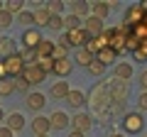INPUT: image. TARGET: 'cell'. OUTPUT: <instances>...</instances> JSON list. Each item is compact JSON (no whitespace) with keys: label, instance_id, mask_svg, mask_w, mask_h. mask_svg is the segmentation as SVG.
Returning <instances> with one entry per match:
<instances>
[{"label":"cell","instance_id":"10","mask_svg":"<svg viewBox=\"0 0 147 137\" xmlns=\"http://www.w3.org/2000/svg\"><path fill=\"white\" fill-rule=\"evenodd\" d=\"M49 125H52V130H66L69 127V115L64 110H54L49 115Z\"/></svg>","mask_w":147,"mask_h":137},{"label":"cell","instance_id":"34","mask_svg":"<svg viewBox=\"0 0 147 137\" xmlns=\"http://www.w3.org/2000/svg\"><path fill=\"white\" fill-rule=\"evenodd\" d=\"M103 71H105V66H103L100 61H93V64L88 66V74H91V76H103Z\"/></svg>","mask_w":147,"mask_h":137},{"label":"cell","instance_id":"14","mask_svg":"<svg viewBox=\"0 0 147 137\" xmlns=\"http://www.w3.org/2000/svg\"><path fill=\"white\" fill-rule=\"evenodd\" d=\"M71 68H74V61L71 59H59V61H54V68H52V74H57V76H69L71 74Z\"/></svg>","mask_w":147,"mask_h":137},{"label":"cell","instance_id":"25","mask_svg":"<svg viewBox=\"0 0 147 137\" xmlns=\"http://www.w3.org/2000/svg\"><path fill=\"white\" fill-rule=\"evenodd\" d=\"M115 79L130 81L132 79V66H130V64H115Z\"/></svg>","mask_w":147,"mask_h":137},{"label":"cell","instance_id":"6","mask_svg":"<svg viewBox=\"0 0 147 137\" xmlns=\"http://www.w3.org/2000/svg\"><path fill=\"white\" fill-rule=\"evenodd\" d=\"M22 79H25L30 86H39L44 79H47V74H44V71L37 66V64H32V66H25V71H22Z\"/></svg>","mask_w":147,"mask_h":137},{"label":"cell","instance_id":"23","mask_svg":"<svg viewBox=\"0 0 147 137\" xmlns=\"http://www.w3.org/2000/svg\"><path fill=\"white\" fill-rule=\"evenodd\" d=\"M49 10L47 7H39V10H34V27H49Z\"/></svg>","mask_w":147,"mask_h":137},{"label":"cell","instance_id":"4","mask_svg":"<svg viewBox=\"0 0 147 137\" xmlns=\"http://www.w3.org/2000/svg\"><path fill=\"white\" fill-rule=\"evenodd\" d=\"M3 64H5L7 76H10V79H17V76H22V71H25V61H22V56H20L17 52L12 54V56L3 59Z\"/></svg>","mask_w":147,"mask_h":137},{"label":"cell","instance_id":"18","mask_svg":"<svg viewBox=\"0 0 147 137\" xmlns=\"http://www.w3.org/2000/svg\"><path fill=\"white\" fill-rule=\"evenodd\" d=\"M54 47H57V42L42 39V44L37 47V59H52V54H54Z\"/></svg>","mask_w":147,"mask_h":137},{"label":"cell","instance_id":"26","mask_svg":"<svg viewBox=\"0 0 147 137\" xmlns=\"http://www.w3.org/2000/svg\"><path fill=\"white\" fill-rule=\"evenodd\" d=\"M5 10L10 12V15H20V12L25 10V3H22V0H7V3H5Z\"/></svg>","mask_w":147,"mask_h":137},{"label":"cell","instance_id":"1","mask_svg":"<svg viewBox=\"0 0 147 137\" xmlns=\"http://www.w3.org/2000/svg\"><path fill=\"white\" fill-rule=\"evenodd\" d=\"M88 39H91V37L86 34V30H84V27H81V30H74V32H66V34H61L59 44H64V47H76V49H84Z\"/></svg>","mask_w":147,"mask_h":137},{"label":"cell","instance_id":"41","mask_svg":"<svg viewBox=\"0 0 147 137\" xmlns=\"http://www.w3.org/2000/svg\"><path fill=\"white\" fill-rule=\"evenodd\" d=\"M110 137H125V135H120V132H113V135H110Z\"/></svg>","mask_w":147,"mask_h":137},{"label":"cell","instance_id":"5","mask_svg":"<svg viewBox=\"0 0 147 137\" xmlns=\"http://www.w3.org/2000/svg\"><path fill=\"white\" fill-rule=\"evenodd\" d=\"M42 32L37 30V27H30V30H25L22 32V37H20V42H22V47L25 49H37L39 44H42Z\"/></svg>","mask_w":147,"mask_h":137},{"label":"cell","instance_id":"44","mask_svg":"<svg viewBox=\"0 0 147 137\" xmlns=\"http://www.w3.org/2000/svg\"><path fill=\"white\" fill-rule=\"evenodd\" d=\"M0 98H3V95H0Z\"/></svg>","mask_w":147,"mask_h":137},{"label":"cell","instance_id":"43","mask_svg":"<svg viewBox=\"0 0 147 137\" xmlns=\"http://www.w3.org/2000/svg\"><path fill=\"white\" fill-rule=\"evenodd\" d=\"M34 137H49V135H34Z\"/></svg>","mask_w":147,"mask_h":137},{"label":"cell","instance_id":"28","mask_svg":"<svg viewBox=\"0 0 147 137\" xmlns=\"http://www.w3.org/2000/svg\"><path fill=\"white\" fill-rule=\"evenodd\" d=\"M12 22H15V15H10L7 10H0V30H7Z\"/></svg>","mask_w":147,"mask_h":137},{"label":"cell","instance_id":"31","mask_svg":"<svg viewBox=\"0 0 147 137\" xmlns=\"http://www.w3.org/2000/svg\"><path fill=\"white\" fill-rule=\"evenodd\" d=\"M49 30H64V17L61 15H52L49 17Z\"/></svg>","mask_w":147,"mask_h":137},{"label":"cell","instance_id":"21","mask_svg":"<svg viewBox=\"0 0 147 137\" xmlns=\"http://www.w3.org/2000/svg\"><path fill=\"white\" fill-rule=\"evenodd\" d=\"M108 12H110V3H103V0H98V3H91V15H96V17H108Z\"/></svg>","mask_w":147,"mask_h":137},{"label":"cell","instance_id":"15","mask_svg":"<svg viewBox=\"0 0 147 137\" xmlns=\"http://www.w3.org/2000/svg\"><path fill=\"white\" fill-rule=\"evenodd\" d=\"M49 118H44V115H37L34 120H32V132L34 135H49Z\"/></svg>","mask_w":147,"mask_h":137},{"label":"cell","instance_id":"38","mask_svg":"<svg viewBox=\"0 0 147 137\" xmlns=\"http://www.w3.org/2000/svg\"><path fill=\"white\" fill-rule=\"evenodd\" d=\"M140 86H142V91H147V71L140 74Z\"/></svg>","mask_w":147,"mask_h":137},{"label":"cell","instance_id":"3","mask_svg":"<svg viewBox=\"0 0 147 137\" xmlns=\"http://www.w3.org/2000/svg\"><path fill=\"white\" fill-rule=\"evenodd\" d=\"M145 5L142 3H137V5H132V7H127L125 10V15H123V25H130V27H135V25H140L142 20H145Z\"/></svg>","mask_w":147,"mask_h":137},{"label":"cell","instance_id":"22","mask_svg":"<svg viewBox=\"0 0 147 137\" xmlns=\"http://www.w3.org/2000/svg\"><path fill=\"white\" fill-rule=\"evenodd\" d=\"M15 22H17V25H22L25 30H30V27H34V12L22 10L20 15H15Z\"/></svg>","mask_w":147,"mask_h":137},{"label":"cell","instance_id":"19","mask_svg":"<svg viewBox=\"0 0 147 137\" xmlns=\"http://www.w3.org/2000/svg\"><path fill=\"white\" fill-rule=\"evenodd\" d=\"M66 103H69L71 108H81V105L86 103V93H84V91H76V88H71V93H69Z\"/></svg>","mask_w":147,"mask_h":137},{"label":"cell","instance_id":"17","mask_svg":"<svg viewBox=\"0 0 147 137\" xmlns=\"http://www.w3.org/2000/svg\"><path fill=\"white\" fill-rule=\"evenodd\" d=\"M118 59V54H115V49H110V47H103L98 54H96V61H100L103 66H108V64H113Z\"/></svg>","mask_w":147,"mask_h":137},{"label":"cell","instance_id":"37","mask_svg":"<svg viewBox=\"0 0 147 137\" xmlns=\"http://www.w3.org/2000/svg\"><path fill=\"white\" fill-rule=\"evenodd\" d=\"M5 79H10V76H7V68H5V64L0 61V81H5Z\"/></svg>","mask_w":147,"mask_h":137},{"label":"cell","instance_id":"27","mask_svg":"<svg viewBox=\"0 0 147 137\" xmlns=\"http://www.w3.org/2000/svg\"><path fill=\"white\" fill-rule=\"evenodd\" d=\"M12 93H15V81L12 79L0 81V95H12Z\"/></svg>","mask_w":147,"mask_h":137},{"label":"cell","instance_id":"11","mask_svg":"<svg viewBox=\"0 0 147 137\" xmlns=\"http://www.w3.org/2000/svg\"><path fill=\"white\" fill-rule=\"evenodd\" d=\"M69 93H71V88H69L66 81H57V83L52 86V91H49V95H52L54 100H66Z\"/></svg>","mask_w":147,"mask_h":137},{"label":"cell","instance_id":"32","mask_svg":"<svg viewBox=\"0 0 147 137\" xmlns=\"http://www.w3.org/2000/svg\"><path fill=\"white\" fill-rule=\"evenodd\" d=\"M12 81H15V91H20V93H25V95L30 93V83H27L22 76H17V79H12Z\"/></svg>","mask_w":147,"mask_h":137},{"label":"cell","instance_id":"39","mask_svg":"<svg viewBox=\"0 0 147 137\" xmlns=\"http://www.w3.org/2000/svg\"><path fill=\"white\" fill-rule=\"evenodd\" d=\"M69 137H84V132H79V130H71V132H69Z\"/></svg>","mask_w":147,"mask_h":137},{"label":"cell","instance_id":"16","mask_svg":"<svg viewBox=\"0 0 147 137\" xmlns=\"http://www.w3.org/2000/svg\"><path fill=\"white\" fill-rule=\"evenodd\" d=\"M74 61L79 64V66H86V68H88L91 64L96 61V54H91L86 47H84V49H76V56H74Z\"/></svg>","mask_w":147,"mask_h":137},{"label":"cell","instance_id":"2","mask_svg":"<svg viewBox=\"0 0 147 137\" xmlns=\"http://www.w3.org/2000/svg\"><path fill=\"white\" fill-rule=\"evenodd\" d=\"M142 127H145V120H142L140 110H132V113H125L123 115V130L127 135H137V132H142Z\"/></svg>","mask_w":147,"mask_h":137},{"label":"cell","instance_id":"24","mask_svg":"<svg viewBox=\"0 0 147 137\" xmlns=\"http://www.w3.org/2000/svg\"><path fill=\"white\" fill-rule=\"evenodd\" d=\"M81 27H84V22H81V17L71 15V12H69V15L64 17V30H66V32H74V30H81Z\"/></svg>","mask_w":147,"mask_h":137},{"label":"cell","instance_id":"29","mask_svg":"<svg viewBox=\"0 0 147 137\" xmlns=\"http://www.w3.org/2000/svg\"><path fill=\"white\" fill-rule=\"evenodd\" d=\"M52 59H54V61H59V59H69V47H64V44H59V42H57Z\"/></svg>","mask_w":147,"mask_h":137},{"label":"cell","instance_id":"30","mask_svg":"<svg viewBox=\"0 0 147 137\" xmlns=\"http://www.w3.org/2000/svg\"><path fill=\"white\" fill-rule=\"evenodd\" d=\"M44 7L49 10V15H59V12L64 10V3H61V0H49Z\"/></svg>","mask_w":147,"mask_h":137},{"label":"cell","instance_id":"42","mask_svg":"<svg viewBox=\"0 0 147 137\" xmlns=\"http://www.w3.org/2000/svg\"><path fill=\"white\" fill-rule=\"evenodd\" d=\"M0 10H5V3H3V0H0Z\"/></svg>","mask_w":147,"mask_h":137},{"label":"cell","instance_id":"35","mask_svg":"<svg viewBox=\"0 0 147 137\" xmlns=\"http://www.w3.org/2000/svg\"><path fill=\"white\" fill-rule=\"evenodd\" d=\"M137 108H140V110H147V91L140 93V98H137Z\"/></svg>","mask_w":147,"mask_h":137},{"label":"cell","instance_id":"13","mask_svg":"<svg viewBox=\"0 0 147 137\" xmlns=\"http://www.w3.org/2000/svg\"><path fill=\"white\" fill-rule=\"evenodd\" d=\"M5 127H10L12 132H20L22 127H25V115H22V113H10V115H5Z\"/></svg>","mask_w":147,"mask_h":137},{"label":"cell","instance_id":"8","mask_svg":"<svg viewBox=\"0 0 147 137\" xmlns=\"http://www.w3.org/2000/svg\"><path fill=\"white\" fill-rule=\"evenodd\" d=\"M44 103H47V98H44V93H39V91H32V93L25 95V105L30 108V110H42Z\"/></svg>","mask_w":147,"mask_h":137},{"label":"cell","instance_id":"33","mask_svg":"<svg viewBox=\"0 0 147 137\" xmlns=\"http://www.w3.org/2000/svg\"><path fill=\"white\" fill-rule=\"evenodd\" d=\"M37 66L42 68L44 74H52V68H54V59H37Z\"/></svg>","mask_w":147,"mask_h":137},{"label":"cell","instance_id":"36","mask_svg":"<svg viewBox=\"0 0 147 137\" xmlns=\"http://www.w3.org/2000/svg\"><path fill=\"white\" fill-rule=\"evenodd\" d=\"M0 137H15V132L10 127H0Z\"/></svg>","mask_w":147,"mask_h":137},{"label":"cell","instance_id":"9","mask_svg":"<svg viewBox=\"0 0 147 137\" xmlns=\"http://www.w3.org/2000/svg\"><path fill=\"white\" fill-rule=\"evenodd\" d=\"M71 125H74V130H79V132H88L91 130V125H93V122H91V115L88 113H79V115H74L71 118Z\"/></svg>","mask_w":147,"mask_h":137},{"label":"cell","instance_id":"20","mask_svg":"<svg viewBox=\"0 0 147 137\" xmlns=\"http://www.w3.org/2000/svg\"><path fill=\"white\" fill-rule=\"evenodd\" d=\"M71 15L88 17L91 15V5H88V3H84V0H76V3H71Z\"/></svg>","mask_w":147,"mask_h":137},{"label":"cell","instance_id":"7","mask_svg":"<svg viewBox=\"0 0 147 137\" xmlns=\"http://www.w3.org/2000/svg\"><path fill=\"white\" fill-rule=\"evenodd\" d=\"M84 30H86V34H88V37H100V34H103V20H100V17H96V15H88L84 20Z\"/></svg>","mask_w":147,"mask_h":137},{"label":"cell","instance_id":"40","mask_svg":"<svg viewBox=\"0 0 147 137\" xmlns=\"http://www.w3.org/2000/svg\"><path fill=\"white\" fill-rule=\"evenodd\" d=\"M3 120H5V113H3V108H0V122H3Z\"/></svg>","mask_w":147,"mask_h":137},{"label":"cell","instance_id":"12","mask_svg":"<svg viewBox=\"0 0 147 137\" xmlns=\"http://www.w3.org/2000/svg\"><path fill=\"white\" fill-rule=\"evenodd\" d=\"M12 54H15V39L0 34V61L7 59V56H12Z\"/></svg>","mask_w":147,"mask_h":137}]
</instances>
